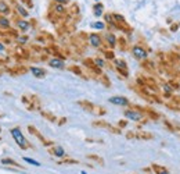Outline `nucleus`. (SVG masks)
I'll return each instance as SVG.
<instances>
[{
  "instance_id": "f257e3e1",
  "label": "nucleus",
  "mask_w": 180,
  "mask_h": 174,
  "mask_svg": "<svg viewBox=\"0 0 180 174\" xmlns=\"http://www.w3.org/2000/svg\"><path fill=\"white\" fill-rule=\"evenodd\" d=\"M11 135H13V138L15 139V142H17V145L21 148V149H24V151H26L28 148H31V145L26 142V139H25V137L22 135L21 130L18 128V127H14V128H11L10 130Z\"/></svg>"
},
{
  "instance_id": "f03ea898",
  "label": "nucleus",
  "mask_w": 180,
  "mask_h": 174,
  "mask_svg": "<svg viewBox=\"0 0 180 174\" xmlns=\"http://www.w3.org/2000/svg\"><path fill=\"white\" fill-rule=\"evenodd\" d=\"M83 65L87 68V71L93 73L96 77H98L100 74H103L101 68H100V67H97V65H96V63H94V60H93V59H90V57L83 59Z\"/></svg>"
},
{
  "instance_id": "7ed1b4c3",
  "label": "nucleus",
  "mask_w": 180,
  "mask_h": 174,
  "mask_svg": "<svg viewBox=\"0 0 180 174\" xmlns=\"http://www.w3.org/2000/svg\"><path fill=\"white\" fill-rule=\"evenodd\" d=\"M28 67H25L24 64H15L14 67H9V68H6V71L11 74L13 77H17V75H24V74H26L28 73Z\"/></svg>"
},
{
  "instance_id": "20e7f679",
  "label": "nucleus",
  "mask_w": 180,
  "mask_h": 174,
  "mask_svg": "<svg viewBox=\"0 0 180 174\" xmlns=\"http://www.w3.org/2000/svg\"><path fill=\"white\" fill-rule=\"evenodd\" d=\"M28 130H29V132H31L32 135H35L36 138H39V139H40V142H42L44 146L50 148V146H53V145H54V142H53V141H50V139H46V138L43 137L42 134H40L39 131L36 130V127H33V125H28Z\"/></svg>"
},
{
  "instance_id": "39448f33",
  "label": "nucleus",
  "mask_w": 180,
  "mask_h": 174,
  "mask_svg": "<svg viewBox=\"0 0 180 174\" xmlns=\"http://www.w3.org/2000/svg\"><path fill=\"white\" fill-rule=\"evenodd\" d=\"M132 53H133V56L137 59V60H146L147 59V56H148V53H147V50L143 47V46H140V45H136V46H133L132 47Z\"/></svg>"
},
{
  "instance_id": "423d86ee",
  "label": "nucleus",
  "mask_w": 180,
  "mask_h": 174,
  "mask_svg": "<svg viewBox=\"0 0 180 174\" xmlns=\"http://www.w3.org/2000/svg\"><path fill=\"white\" fill-rule=\"evenodd\" d=\"M125 116L129 120H133V121H141V120L144 119L141 113H138V111H136V110H133V109L125 110Z\"/></svg>"
},
{
  "instance_id": "0eeeda50",
  "label": "nucleus",
  "mask_w": 180,
  "mask_h": 174,
  "mask_svg": "<svg viewBox=\"0 0 180 174\" xmlns=\"http://www.w3.org/2000/svg\"><path fill=\"white\" fill-rule=\"evenodd\" d=\"M141 114L143 116H147L150 120H154V121H157V120H159V113H157L155 110H152L151 107H143L141 109Z\"/></svg>"
},
{
  "instance_id": "6e6552de",
  "label": "nucleus",
  "mask_w": 180,
  "mask_h": 174,
  "mask_svg": "<svg viewBox=\"0 0 180 174\" xmlns=\"http://www.w3.org/2000/svg\"><path fill=\"white\" fill-rule=\"evenodd\" d=\"M49 153L53 155L55 157H64L65 156V151H64L63 146H58V145H53L49 148Z\"/></svg>"
},
{
  "instance_id": "1a4fd4ad",
  "label": "nucleus",
  "mask_w": 180,
  "mask_h": 174,
  "mask_svg": "<svg viewBox=\"0 0 180 174\" xmlns=\"http://www.w3.org/2000/svg\"><path fill=\"white\" fill-rule=\"evenodd\" d=\"M114 28L115 29H119V31H122V32L125 33H132V27L127 24L126 21H122V22H115L114 21Z\"/></svg>"
},
{
  "instance_id": "9d476101",
  "label": "nucleus",
  "mask_w": 180,
  "mask_h": 174,
  "mask_svg": "<svg viewBox=\"0 0 180 174\" xmlns=\"http://www.w3.org/2000/svg\"><path fill=\"white\" fill-rule=\"evenodd\" d=\"M89 42L94 47H100L103 45V39H101V36L98 33H90L89 35Z\"/></svg>"
},
{
  "instance_id": "9b49d317",
  "label": "nucleus",
  "mask_w": 180,
  "mask_h": 174,
  "mask_svg": "<svg viewBox=\"0 0 180 174\" xmlns=\"http://www.w3.org/2000/svg\"><path fill=\"white\" fill-rule=\"evenodd\" d=\"M136 139L150 141V139H154V135L151 132H148V131H136Z\"/></svg>"
},
{
  "instance_id": "f8f14e48",
  "label": "nucleus",
  "mask_w": 180,
  "mask_h": 174,
  "mask_svg": "<svg viewBox=\"0 0 180 174\" xmlns=\"http://www.w3.org/2000/svg\"><path fill=\"white\" fill-rule=\"evenodd\" d=\"M109 102L114 105H119V106H129L130 105L125 96H112V98H109Z\"/></svg>"
},
{
  "instance_id": "ddd939ff",
  "label": "nucleus",
  "mask_w": 180,
  "mask_h": 174,
  "mask_svg": "<svg viewBox=\"0 0 180 174\" xmlns=\"http://www.w3.org/2000/svg\"><path fill=\"white\" fill-rule=\"evenodd\" d=\"M141 67L144 68V70H147L148 73L151 74H154L155 73V68H157V65L154 64V61H151V60H143V63H141Z\"/></svg>"
},
{
  "instance_id": "4468645a",
  "label": "nucleus",
  "mask_w": 180,
  "mask_h": 174,
  "mask_svg": "<svg viewBox=\"0 0 180 174\" xmlns=\"http://www.w3.org/2000/svg\"><path fill=\"white\" fill-rule=\"evenodd\" d=\"M68 70H69V71H72V73H74V74H76V75H79L80 78H83V79H89V78H87V75H86L83 71H82V68H80L79 65L72 64V65H69V67H68Z\"/></svg>"
},
{
  "instance_id": "2eb2a0df",
  "label": "nucleus",
  "mask_w": 180,
  "mask_h": 174,
  "mask_svg": "<svg viewBox=\"0 0 180 174\" xmlns=\"http://www.w3.org/2000/svg\"><path fill=\"white\" fill-rule=\"evenodd\" d=\"M29 71H31L33 77H36V78H44L46 77V70L44 68H40V67H31L29 68Z\"/></svg>"
},
{
  "instance_id": "dca6fc26",
  "label": "nucleus",
  "mask_w": 180,
  "mask_h": 174,
  "mask_svg": "<svg viewBox=\"0 0 180 174\" xmlns=\"http://www.w3.org/2000/svg\"><path fill=\"white\" fill-rule=\"evenodd\" d=\"M1 164H4V166H11V167H18V169H24V166L20 164L18 162H15L14 159H10V157H3L1 159Z\"/></svg>"
},
{
  "instance_id": "f3484780",
  "label": "nucleus",
  "mask_w": 180,
  "mask_h": 174,
  "mask_svg": "<svg viewBox=\"0 0 180 174\" xmlns=\"http://www.w3.org/2000/svg\"><path fill=\"white\" fill-rule=\"evenodd\" d=\"M50 10H53L55 14H58V15H61V17H65V15H67V9H65V6H64V4H58V3H55Z\"/></svg>"
},
{
  "instance_id": "a211bd4d",
  "label": "nucleus",
  "mask_w": 180,
  "mask_h": 174,
  "mask_svg": "<svg viewBox=\"0 0 180 174\" xmlns=\"http://www.w3.org/2000/svg\"><path fill=\"white\" fill-rule=\"evenodd\" d=\"M15 25H17V28L20 31H22V32H26L31 28V24L26 21V20H18V21H15Z\"/></svg>"
},
{
  "instance_id": "6ab92c4d",
  "label": "nucleus",
  "mask_w": 180,
  "mask_h": 174,
  "mask_svg": "<svg viewBox=\"0 0 180 174\" xmlns=\"http://www.w3.org/2000/svg\"><path fill=\"white\" fill-rule=\"evenodd\" d=\"M151 170H152L155 174H170L166 167H164V166H161V164H155V163L151 164Z\"/></svg>"
},
{
  "instance_id": "aec40b11",
  "label": "nucleus",
  "mask_w": 180,
  "mask_h": 174,
  "mask_svg": "<svg viewBox=\"0 0 180 174\" xmlns=\"http://www.w3.org/2000/svg\"><path fill=\"white\" fill-rule=\"evenodd\" d=\"M49 64H50V67H53V68H58V70H63L64 67V61L63 60H60V59H50L49 60Z\"/></svg>"
},
{
  "instance_id": "412c9836",
  "label": "nucleus",
  "mask_w": 180,
  "mask_h": 174,
  "mask_svg": "<svg viewBox=\"0 0 180 174\" xmlns=\"http://www.w3.org/2000/svg\"><path fill=\"white\" fill-rule=\"evenodd\" d=\"M105 43L108 45V47L117 46V36L114 33H105Z\"/></svg>"
},
{
  "instance_id": "4be33fe9",
  "label": "nucleus",
  "mask_w": 180,
  "mask_h": 174,
  "mask_svg": "<svg viewBox=\"0 0 180 174\" xmlns=\"http://www.w3.org/2000/svg\"><path fill=\"white\" fill-rule=\"evenodd\" d=\"M78 105H79L80 107H83L86 111H90V113H92L93 109H94V105H93L92 102H89V100H79Z\"/></svg>"
},
{
  "instance_id": "5701e85b",
  "label": "nucleus",
  "mask_w": 180,
  "mask_h": 174,
  "mask_svg": "<svg viewBox=\"0 0 180 174\" xmlns=\"http://www.w3.org/2000/svg\"><path fill=\"white\" fill-rule=\"evenodd\" d=\"M11 11L10 6H9V3L6 1V0H0V14H3V15H6V14H9Z\"/></svg>"
},
{
  "instance_id": "b1692460",
  "label": "nucleus",
  "mask_w": 180,
  "mask_h": 174,
  "mask_svg": "<svg viewBox=\"0 0 180 174\" xmlns=\"http://www.w3.org/2000/svg\"><path fill=\"white\" fill-rule=\"evenodd\" d=\"M117 43H118V46H119V49H121V50H123V52H126L127 49H129V43H127V41L123 38V36L118 38Z\"/></svg>"
},
{
  "instance_id": "393cba45",
  "label": "nucleus",
  "mask_w": 180,
  "mask_h": 174,
  "mask_svg": "<svg viewBox=\"0 0 180 174\" xmlns=\"http://www.w3.org/2000/svg\"><path fill=\"white\" fill-rule=\"evenodd\" d=\"M97 81H98V82H101V84H103L104 87H107V88L111 87V81H109V78H108V77H107L104 73H103V74H100V75L97 77Z\"/></svg>"
},
{
  "instance_id": "a878e982",
  "label": "nucleus",
  "mask_w": 180,
  "mask_h": 174,
  "mask_svg": "<svg viewBox=\"0 0 180 174\" xmlns=\"http://www.w3.org/2000/svg\"><path fill=\"white\" fill-rule=\"evenodd\" d=\"M40 114H42L43 117L46 120H49V121H51V123H55L57 121V117L54 116L53 113H50V111H46V110H40Z\"/></svg>"
},
{
  "instance_id": "bb28decb",
  "label": "nucleus",
  "mask_w": 180,
  "mask_h": 174,
  "mask_svg": "<svg viewBox=\"0 0 180 174\" xmlns=\"http://www.w3.org/2000/svg\"><path fill=\"white\" fill-rule=\"evenodd\" d=\"M92 124H93V127H98V128H108L109 127V124L104 120H94Z\"/></svg>"
},
{
  "instance_id": "cd10ccee",
  "label": "nucleus",
  "mask_w": 180,
  "mask_h": 174,
  "mask_svg": "<svg viewBox=\"0 0 180 174\" xmlns=\"http://www.w3.org/2000/svg\"><path fill=\"white\" fill-rule=\"evenodd\" d=\"M58 164H79V162L76 159H72V157H63Z\"/></svg>"
},
{
  "instance_id": "c85d7f7f",
  "label": "nucleus",
  "mask_w": 180,
  "mask_h": 174,
  "mask_svg": "<svg viewBox=\"0 0 180 174\" xmlns=\"http://www.w3.org/2000/svg\"><path fill=\"white\" fill-rule=\"evenodd\" d=\"M103 9H104V6H103L101 3H97V4H94V7H93V13H94L96 17H100V15L103 14Z\"/></svg>"
},
{
  "instance_id": "c756f323",
  "label": "nucleus",
  "mask_w": 180,
  "mask_h": 174,
  "mask_svg": "<svg viewBox=\"0 0 180 174\" xmlns=\"http://www.w3.org/2000/svg\"><path fill=\"white\" fill-rule=\"evenodd\" d=\"M0 27H1V28H4V29L10 28V20H9V18H6L4 15H1V14H0Z\"/></svg>"
},
{
  "instance_id": "7c9ffc66",
  "label": "nucleus",
  "mask_w": 180,
  "mask_h": 174,
  "mask_svg": "<svg viewBox=\"0 0 180 174\" xmlns=\"http://www.w3.org/2000/svg\"><path fill=\"white\" fill-rule=\"evenodd\" d=\"M114 61H115V67H114V68H125V70H127V64H126L125 60H122V59H115Z\"/></svg>"
},
{
  "instance_id": "2f4dec72",
  "label": "nucleus",
  "mask_w": 180,
  "mask_h": 174,
  "mask_svg": "<svg viewBox=\"0 0 180 174\" xmlns=\"http://www.w3.org/2000/svg\"><path fill=\"white\" fill-rule=\"evenodd\" d=\"M103 52V55L105 57L107 60H115V53L112 52V50H109V49H104V50H101Z\"/></svg>"
},
{
  "instance_id": "473e14b6",
  "label": "nucleus",
  "mask_w": 180,
  "mask_h": 174,
  "mask_svg": "<svg viewBox=\"0 0 180 174\" xmlns=\"http://www.w3.org/2000/svg\"><path fill=\"white\" fill-rule=\"evenodd\" d=\"M3 32L6 33L9 38H14V39H17V38H18V32H17L15 29H13V28H7V29H4Z\"/></svg>"
},
{
  "instance_id": "72a5a7b5",
  "label": "nucleus",
  "mask_w": 180,
  "mask_h": 174,
  "mask_svg": "<svg viewBox=\"0 0 180 174\" xmlns=\"http://www.w3.org/2000/svg\"><path fill=\"white\" fill-rule=\"evenodd\" d=\"M87 159L94 160V162H97L100 166H104V159H103V157H100V156H97V155H87Z\"/></svg>"
},
{
  "instance_id": "f704fd0d",
  "label": "nucleus",
  "mask_w": 180,
  "mask_h": 174,
  "mask_svg": "<svg viewBox=\"0 0 180 174\" xmlns=\"http://www.w3.org/2000/svg\"><path fill=\"white\" fill-rule=\"evenodd\" d=\"M104 20H105V22L108 24V28H114V18H112V14H109V13L104 14Z\"/></svg>"
},
{
  "instance_id": "c9c22d12",
  "label": "nucleus",
  "mask_w": 180,
  "mask_h": 174,
  "mask_svg": "<svg viewBox=\"0 0 180 174\" xmlns=\"http://www.w3.org/2000/svg\"><path fill=\"white\" fill-rule=\"evenodd\" d=\"M15 11L21 15V17H28V10H25L22 6H20V4H17L15 3Z\"/></svg>"
},
{
  "instance_id": "e433bc0d",
  "label": "nucleus",
  "mask_w": 180,
  "mask_h": 174,
  "mask_svg": "<svg viewBox=\"0 0 180 174\" xmlns=\"http://www.w3.org/2000/svg\"><path fill=\"white\" fill-rule=\"evenodd\" d=\"M92 113H94V114H97V116H104V114L107 113V110L104 109V107H101V106H94V109H93Z\"/></svg>"
},
{
  "instance_id": "4c0bfd02",
  "label": "nucleus",
  "mask_w": 180,
  "mask_h": 174,
  "mask_svg": "<svg viewBox=\"0 0 180 174\" xmlns=\"http://www.w3.org/2000/svg\"><path fill=\"white\" fill-rule=\"evenodd\" d=\"M169 87L172 88V89H179L180 88V82L176 79V78H172V79H169Z\"/></svg>"
},
{
  "instance_id": "58836bf2",
  "label": "nucleus",
  "mask_w": 180,
  "mask_h": 174,
  "mask_svg": "<svg viewBox=\"0 0 180 174\" xmlns=\"http://www.w3.org/2000/svg\"><path fill=\"white\" fill-rule=\"evenodd\" d=\"M164 125H165V127L168 128V131H170V132H175V131H176V127L170 123L169 120H164Z\"/></svg>"
},
{
  "instance_id": "ea45409f",
  "label": "nucleus",
  "mask_w": 180,
  "mask_h": 174,
  "mask_svg": "<svg viewBox=\"0 0 180 174\" xmlns=\"http://www.w3.org/2000/svg\"><path fill=\"white\" fill-rule=\"evenodd\" d=\"M94 60V63L97 67H100V68H103V67H105V61L101 59V57H96V59H93Z\"/></svg>"
},
{
  "instance_id": "a19ab883",
  "label": "nucleus",
  "mask_w": 180,
  "mask_h": 174,
  "mask_svg": "<svg viewBox=\"0 0 180 174\" xmlns=\"http://www.w3.org/2000/svg\"><path fill=\"white\" fill-rule=\"evenodd\" d=\"M24 162H26V163H29V164H32V166H36V167H39L40 166V163L39 162H36L35 159H31V157H24Z\"/></svg>"
},
{
  "instance_id": "79ce46f5",
  "label": "nucleus",
  "mask_w": 180,
  "mask_h": 174,
  "mask_svg": "<svg viewBox=\"0 0 180 174\" xmlns=\"http://www.w3.org/2000/svg\"><path fill=\"white\" fill-rule=\"evenodd\" d=\"M107 130L109 131V132H112V134H118V135L122 132V130H121L119 127H114V125H111V124H109V127H108Z\"/></svg>"
},
{
  "instance_id": "37998d69",
  "label": "nucleus",
  "mask_w": 180,
  "mask_h": 174,
  "mask_svg": "<svg viewBox=\"0 0 180 174\" xmlns=\"http://www.w3.org/2000/svg\"><path fill=\"white\" fill-rule=\"evenodd\" d=\"M118 71V74L119 75H122L123 78H127L129 77V70H125V68H115Z\"/></svg>"
},
{
  "instance_id": "c03bdc74",
  "label": "nucleus",
  "mask_w": 180,
  "mask_h": 174,
  "mask_svg": "<svg viewBox=\"0 0 180 174\" xmlns=\"http://www.w3.org/2000/svg\"><path fill=\"white\" fill-rule=\"evenodd\" d=\"M31 49L33 50V52H36V55H40V53L43 52V47H40L39 45H35V43L31 45Z\"/></svg>"
},
{
  "instance_id": "a18cd8bd",
  "label": "nucleus",
  "mask_w": 180,
  "mask_h": 174,
  "mask_svg": "<svg viewBox=\"0 0 180 174\" xmlns=\"http://www.w3.org/2000/svg\"><path fill=\"white\" fill-rule=\"evenodd\" d=\"M165 105H166V107H169L170 110H177V111H179V106H177L175 102H166Z\"/></svg>"
},
{
  "instance_id": "49530a36",
  "label": "nucleus",
  "mask_w": 180,
  "mask_h": 174,
  "mask_svg": "<svg viewBox=\"0 0 180 174\" xmlns=\"http://www.w3.org/2000/svg\"><path fill=\"white\" fill-rule=\"evenodd\" d=\"M92 27L96 28V29H104V27H105V25H104L103 22H93V24H92Z\"/></svg>"
},
{
  "instance_id": "de8ad7c7",
  "label": "nucleus",
  "mask_w": 180,
  "mask_h": 174,
  "mask_svg": "<svg viewBox=\"0 0 180 174\" xmlns=\"http://www.w3.org/2000/svg\"><path fill=\"white\" fill-rule=\"evenodd\" d=\"M126 125H127V121H126V120H121V121L118 123V127H119L121 130H122V128H125Z\"/></svg>"
},
{
  "instance_id": "09e8293b",
  "label": "nucleus",
  "mask_w": 180,
  "mask_h": 174,
  "mask_svg": "<svg viewBox=\"0 0 180 174\" xmlns=\"http://www.w3.org/2000/svg\"><path fill=\"white\" fill-rule=\"evenodd\" d=\"M126 138H127V139H135V138H136V132L129 131V132L126 134Z\"/></svg>"
},
{
  "instance_id": "8fccbe9b",
  "label": "nucleus",
  "mask_w": 180,
  "mask_h": 174,
  "mask_svg": "<svg viewBox=\"0 0 180 174\" xmlns=\"http://www.w3.org/2000/svg\"><path fill=\"white\" fill-rule=\"evenodd\" d=\"M17 39L20 41V43H21V45H25L28 41H29V39H28V36H21V38H17Z\"/></svg>"
},
{
  "instance_id": "3c124183",
  "label": "nucleus",
  "mask_w": 180,
  "mask_h": 174,
  "mask_svg": "<svg viewBox=\"0 0 180 174\" xmlns=\"http://www.w3.org/2000/svg\"><path fill=\"white\" fill-rule=\"evenodd\" d=\"M22 3H24V4H25V6H28V7H29V9H31L32 6H33V3H32V0H21Z\"/></svg>"
},
{
  "instance_id": "603ef678",
  "label": "nucleus",
  "mask_w": 180,
  "mask_h": 174,
  "mask_svg": "<svg viewBox=\"0 0 180 174\" xmlns=\"http://www.w3.org/2000/svg\"><path fill=\"white\" fill-rule=\"evenodd\" d=\"M177 29H179V25H177V24H172V25H170V31H172V32H176Z\"/></svg>"
},
{
  "instance_id": "864d4df0",
  "label": "nucleus",
  "mask_w": 180,
  "mask_h": 174,
  "mask_svg": "<svg viewBox=\"0 0 180 174\" xmlns=\"http://www.w3.org/2000/svg\"><path fill=\"white\" fill-rule=\"evenodd\" d=\"M65 123H67V119H65V117H61V119H58V121H57L58 125H64Z\"/></svg>"
},
{
  "instance_id": "5fc2aeb1",
  "label": "nucleus",
  "mask_w": 180,
  "mask_h": 174,
  "mask_svg": "<svg viewBox=\"0 0 180 174\" xmlns=\"http://www.w3.org/2000/svg\"><path fill=\"white\" fill-rule=\"evenodd\" d=\"M55 3H58V4H65V3H68L69 0H54Z\"/></svg>"
},
{
  "instance_id": "6e6d98bb",
  "label": "nucleus",
  "mask_w": 180,
  "mask_h": 174,
  "mask_svg": "<svg viewBox=\"0 0 180 174\" xmlns=\"http://www.w3.org/2000/svg\"><path fill=\"white\" fill-rule=\"evenodd\" d=\"M6 63H7V59H0V65L6 64Z\"/></svg>"
},
{
  "instance_id": "4d7b16f0",
  "label": "nucleus",
  "mask_w": 180,
  "mask_h": 174,
  "mask_svg": "<svg viewBox=\"0 0 180 174\" xmlns=\"http://www.w3.org/2000/svg\"><path fill=\"white\" fill-rule=\"evenodd\" d=\"M4 49H6V46H4V43H1V42H0V50H4Z\"/></svg>"
},
{
  "instance_id": "13d9d810",
  "label": "nucleus",
  "mask_w": 180,
  "mask_h": 174,
  "mask_svg": "<svg viewBox=\"0 0 180 174\" xmlns=\"http://www.w3.org/2000/svg\"><path fill=\"white\" fill-rule=\"evenodd\" d=\"M1 117H3V114H0V119H1Z\"/></svg>"
},
{
  "instance_id": "bf43d9fd",
  "label": "nucleus",
  "mask_w": 180,
  "mask_h": 174,
  "mask_svg": "<svg viewBox=\"0 0 180 174\" xmlns=\"http://www.w3.org/2000/svg\"><path fill=\"white\" fill-rule=\"evenodd\" d=\"M0 75H1V70H0Z\"/></svg>"
},
{
  "instance_id": "052dcab7",
  "label": "nucleus",
  "mask_w": 180,
  "mask_h": 174,
  "mask_svg": "<svg viewBox=\"0 0 180 174\" xmlns=\"http://www.w3.org/2000/svg\"><path fill=\"white\" fill-rule=\"evenodd\" d=\"M179 64H180V61H179Z\"/></svg>"
},
{
  "instance_id": "680f3d73",
  "label": "nucleus",
  "mask_w": 180,
  "mask_h": 174,
  "mask_svg": "<svg viewBox=\"0 0 180 174\" xmlns=\"http://www.w3.org/2000/svg\"><path fill=\"white\" fill-rule=\"evenodd\" d=\"M179 131H180V128H179Z\"/></svg>"
}]
</instances>
